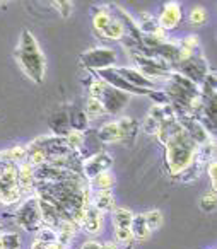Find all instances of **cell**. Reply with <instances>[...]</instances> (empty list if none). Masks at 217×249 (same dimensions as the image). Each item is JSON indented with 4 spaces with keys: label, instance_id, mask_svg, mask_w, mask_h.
Wrapping results in <instances>:
<instances>
[{
    "label": "cell",
    "instance_id": "obj_1",
    "mask_svg": "<svg viewBox=\"0 0 217 249\" xmlns=\"http://www.w3.org/2000/svg\"><path fill=\"white\" fill-rule=\"evenodd\" d=\"M14 58L22 72L35 84H41L46 73V58L29 29H22L19 43L14 50Z\"/></svg>",
    "mask_w": 217,
    "mask_h": 249
},
{
    "label": "cell",
    "instance_id": "obj_2",
    "mask_svg": "<svg viewBox=\"0 0 217 249\" xmlns=\"http://www.w3.org/2000/svg\"><path fill=\"white\" fill-rule=\"evenodd\" d=\"M164 149L166 167H168L171 176H176L193 162L197 145L192 142V139L186 135L185 128H183L181 133H178L175 139H171L166 143Z\"/></svg>",
    "mask_w": 217,
    "mask_h": 249
},
{
    "label": "cell",
    "instance_id": "obj_3",
    "mask_svg": "<svg viewBox=\"0 0 217 249\" xmlns=\"http://www.w3.org/2000/svg\"><path fill=\"white\" fill-rule=\"evenodd\" d=\"M173 72L179 73V75H183L188 80H192L193 84L200 86L210 70H209V62L205 60L203 53L197 52L195 55H192L190 58L181 60V62L176 63V65L173 67Z\"/></svg>",
    "mask_w": 217,
    "mask_h": 249
},
{
    "label": "cell",
    "instance_id": "obj_4",
    "mask_svg": "<svg viewBox=\"0 0 217 249\" xmlns=\"http://www.w3.org/2000/svg\"><path fill=\"white\" fill-rule=\"evenodd\" d=\"M79 62H80V65L86 67L87 70L99 72V70L115 67V63H117V53L111 48L99 46V48H93V50H87V52L80 53Z\"/></svg>",
    "mask_w": 217,
    "mask_h": 249
},
{
    "label": "cell",
    "instance_id": "obj_5",
    "mask_svg": "<svg viewBox=\"0 0 217 249\" xmlns=\"http://www.w3.org/2000/svg\"><path fill=\"white\" fill-rule=\"evenodd\" d=\"M134 58V62L137 63V70L147 79L154 80L156 79H169L171 75V67L164 62V60L158 58V56H144V55H130Z\"/></svg>",
    "mask_w": 217,
    "mask_h": 249
},
{
    "label": "cell",
    "instance_id": "obj_6",
    "mask_svg": "<svg viewBox=\"0 0 217 249\" xmlns=\"http://www.w3.org/2000/svg\"><path fill=\"white\" fill-rule=\"evenodd\" d=\"M33 145H36L38 149H41L43 152L48 157V162H53V160L63 159V157H69L70 154H74L72 150L69 149L65 139L63 137H39L35 142H31Z\"/></svg>",
    "mask_w": 217,
    "mask_h": 249
},
{
    "label": "cell",
    "instance_id": "obj_7",
    "mask_svg": "<svg viewBox=\"0 0 217 249\" xmlns=\"http://www.w3.org/2000/svg\"><path fill=\"white\" fill-rule=\"evenodd\" d=\"M16 220L21 225L24 231H36L43 227V218H41V212L38 207V200H28L18 212H16Z\"/></svg>",
    "mask_w": 217,
    "mask_h": 249
},
{
    "label": "cell",
    "instance_id": "obj_8",
    "mask_svg": "<svg viewBox=\"0 0 217 249\" xmlns=\"http://www.w3.org/2000/svg\"><path fill=\"white\" fill-rule=\"evenodd\" d=\"M98 101L103 104L104 113L117 116V114H120L121 111H123V107L128 104L130 96L125 94V92H121V90L115 89V87L108 86V84H104V89H103V92H101V96Z\"/></svg>",
    "mask_w": 217,
    "mask_h": 249
},
{
    "label": "cell",
    "instance_id": "obj_9",
    "mask_svg": "<svg viewBox=\"0 0 217 249\" xmlns=\"http://www.w3.org/2000/svg\"><path fill=\"white\" fill-rule=\"evenodd\" d=\"M113 166V157L108 152H96L93 156H89L87 159H84L82 166H80V174L86 179H93L98 174L110 171V167Z\"/></svg>",
    "mask_w": 217,
    "mask_h": 249
},
{
    "label": "cell",
    "instance_id": "obj_10",
    "mask_svg": "<svg viewBox=\"0 0 217 249\" xmlns=\"http://www.w3.org/2000/svg\"><path fill=\"white\" fill-rule=\"evenodd\" d=\"M181 18H183L181 5L178 2H166L164 7H162L161 16L158 18V22L161 26V29L171 31V29H175L181 22Z\"/></svg>",
    "mask_w": 217,
    "mask_h": 249
},
{
    "label": "cell",
    "instance_id": "obj_11",
    "mask_svg": "<svg viewBox=\"0 0 217 249\" xmlns=\"http://www.w3.org/2000/svg\"><path fill=\"white\" fill-rule=\"evenodd\" d=\"M117 72L127 80L128 84H132L134 87L142 90H154L156 89V82L147 77H144L137 69H128V67H120L117 69Z\"/></svg>",
    "mask_w": 217,
    "mask_h": 249
},
{
    "label": "cell",
    "instance_id": "obj_12",
    "mask_svg": "<svg viewBox=\"0 0 217 249\" xmlns=\"http://www.w3.org/2000/svg\"><path fill=\"white\" fill-rule=\"evenodd\" d=\"M117 123L121 133V142H127L132 145L135 142V137H137L138 130H140V123L132 116H121L120 120H117Z\"/></svg>",
    "mask_w": 217,
    "mask_h": 249
},
{
    "label": "cell",
    "instance_id": "obj_13",
    "mask_svg": "<svg viewBox=\"0 0 217 249\" xmlns=\"http://www.w3.org/2000/svg\"><path fill=\"white\" fill-rule=\"evenodd\" d=\"M48 126L53 132L55 137H63L65 139L67 133L70 132V124H69V113L67 111H59V113H53L48 118Z\"/></svg>",
    "mask_w": 217,
    "mask_h": 249
},
{
    "label": "cell",
    "instance_id": "obj_14",
    "mask_svg": "<svg viewBox=\"0 0 217 249\" xmlns=\"http://www.w3.org/2000/svg\"><path fill=\"white\" fill-rule=\"evenodd\" d=\"M80 225H82V227L86 229V232H89V234H98V232L101 231V227H103V212H99L94 207H87Z\"/></svg>",
    "mask_w": 217,
    "mask_h": 249
},
{
    "label": "cell",
    "instance_id": "obj_15",
    "mask_svg": "<svg viewBox=\"0 0 217 249\" xmlns=\"http://www.w3.org/2000/svg\"><path fill=\"white\" fill-rule=\"evenodd\" d=\"M96 139H98V142H101V143L121 142V133H120L117 121H110V123L103 124L96 132Z\"/></svg>",
    "mask_w": 217,
    "mask_h": 249
},
{
    "label": "cell",
    "instance_id": "obj_16",
    "mask_svg": "<svg viewBox=\"0 0 217 249\" xmlns=\"http://www.w3.org/2000/svg\"><path fill=\"white\" fill-rule=\"evenodd\" d=\"M18 186L22 191H31L35 188V178H33V166L28 162H21L18 166Z\"/></svg>",
    "mask_w": 217,
    "mask_h": 249
},
{
    "label": "cell",
    "instance_id": "obj_17",
    "mask_svg": "<svg viewBox=\"0 0 217 249\" xmlns=\"http://www.w3.org/2000/svg\"><path fill=\"white\" fill-rule=\"evenodd\" d=\"M113 18V16H111ZM98 38H104V39H111V41H121L125 38V29L121 26V22L118 19H111V22L106 28L101 31V35Z\"/></svg>",
    "mask_w": 217,
    "mask_h": 249
},
{
    "label": "cell",
    "instance_id": "obj_18",
    "mask_svg": "<svg viewBox=\"0 0 217 249\" xmlns=\"http://www.w3.org/2000/svg\"><path fill=\"white\" fill-rule=\"evenodd\" d=\"M69 124H70V130H74V132L86 133L87 124H89V118L84 113V109H74L69 113Z\"/></svg>",
    "mask_w": 217,
    "mask_h": 249
},
{
    "label": "cell",
    "instance_id": "obj_19",
    "mask_svg": "<svg viewBox=\"0 0 217 249\" xmlns=\"http://www.w3.org/2000/svg\"><path fill=\"white\" fill-rule=\"evenodd\" d=\"M111 14L108 11V7H99V9H94V14H93V28L96 31V36L101 35L104 28L111 22Z\"/></svg>",
    "mask_w": 217,
    "mask_h": 249
},
{
    "label": "cell",
    "instance_id": "obj_20",
    "mask_svg": "<svg viewBox=\"0 0 217 249\" xmlns=\"http://www.w3.org/2000/svg\"><path fill=\"white\" fill-rule=\"evenodd\" d=\"M115 183H117V179L110 171H104V173L98 174L96 178L91 179V186L96 191H110L115 186Z\"/></svg>",
    "mask_w": 217,
    "mask_h": 249
},
{
    "label": "cell",
    "instance_id": "obj_21",
    "mask_svg": "<svg viewBox=\"0 0 217 249\" xmlns=\"http://www.w3.org/2000/svg\"><path fill=\"white\" fill-rule=\"evenodd\" d=\"M130 232H132V235H134V239H142V241L151 235V231H149L147 225H145L144 213L134 215V218H132V224H130Z\"/></svg>",
    "mask_w": 217,
    "mask_h": 249
},
{
    "label": "cell",
    "instance_id": "obj_22",
    "mask_svg": "<svg viewBox=\"0 0 217 249\" xmlns=\"http://www.w3.org/2000/svg\"><path fill=\"white\" fill-rule=\"evenodd\" d=\"M216 87H217L216 72H209L205 79H203V82L198 86V90L202 94V97H205V99H216Z\"/></svg>",
    "mask_w": 217,
    "mask_h": 249
},
{
    "label": "cell",
    "instance_id": "obj_23",
    "mask_svg": "<svg viewBox=\"0 0 217 249\" xmlns=\"http://www.w3.org/2000/svg\"><path fill=\"white\" fill-rule=\"evenodd\" d=\"M93 207L98 208L99 212H108L115 207V198L110 191H98L96 196H94V201H93Z\"/></svg>",
    "mask_w": 217,
    "mask_h": 249
},
{
    "label": "cell",
    "instance_id": "obj_24",
    "mask_svg": "<svg viewBox=\"0 0 217 249\" xmlns=\"http://www.w3.org/2000/svg\"><path fill=\"white\" fill-rule=\"evenodd\" d=\"M132 218L134 213L127 208H117L113 212V222H115V229H130Z\"/></svg>",
    "mask_w": 217,
    "mask_h": 249
},
{
    "label": "cell",
    "instance_id": "obj_25",
    "mask_svg": "<svg viewBox=\"0 0 217 249\" xmlns=\"http://www.w3.org/2000/svg\"><path fill=\"white\" fill-rule=\"evenodd\" d=\"M200 169H202V166H200L198 162H195L193 160L192 164H190L188 167H185V169L181 171L179 174H176L175 178H178L181 183H192V181H195V179H198V176H200Z\"/></svg>",
    "mask_w": 217,
    "mask_h": 249
},
{
    "label": "cell",
    "instance_id": "obj_26",
    "mask_svg": "<svg viewBox=\"0 0 217 249\" xmlns=\"http://www.w3.org/2000/svg\"><path fill=\"white\" fill-rule=\"evenodd\" d=\"M57 239H59L57 231L48 225H43L36 234V242H41V244H57Z\"/></svg>",
    "mask_w": 217,
    "mask_h": 249
},
{
    "label": "cell",
    "instance_id": "obj_27",
    "mask_svg": "<svg viewBox=\"0 0 217 249\" xmlns=\"http://www.w3.org/2000/svg\"><path fill=\"white\" fill-rule=\"evenodd\" d=\"M207 19H209V12H207V9L202 7V5H197V7H193L192 11H190V14H188V22L192 26L205 24Z\"/></svg>",
    "mask_w": 217,
    "mask_h": 249
},
{
    "label": "cell",
    "instance_id": "obj_28",
    "mask_svg": "<svg viewBox=\"0 0 217 249\" xmlns=\"http://www.w3.org/2000/svg\"><path fill=\"white\" fill-rule=\"evenodd\" d=\"M21 248V237L14 232L0 234V249H19Z\"/></svg>",
    "mask_w": 217,
    "mask_h": 249
},
{
    "label": "cell",
    "instance_id": "obj_29",
    "mask_svg": "<svg viewBox=\"0 0 217 249\" xmlns=\"http://www.w3.org/2000/svg\"><path fill=\"white\" fill-rule=\"evenodd\" d=\"M84 113L87 114V118H99V116H103V114H106V113H104L103 104H101L98 99H93V97H89V99H87Z\"/></svg>",
    "mask_w": 217,
    "mask_h": 249
},
{
    "label": "cell",
    "instance_id": "obj_30",
    "mask_svg": "<svg viewBox=\"0 0 217 249\" xmlns=\"http://www.w3.org/2000/svg\"><path fill=\"white\" fill-rule=\"evenodd\" d=\"M145 225L151 232H154L156 229H159L162 225V213L159 210H151L147 213H144Z\"/></svg>",
    "mask_w": 217,
    "mask_h": 249
},
{
    "label": "cell",
    "instance_id": "obj_31",
    "mask_svg": "<svg viewBox=\"0 0 217 249\" xmlns=\"http://www.w3.org/2000/svg\"><path fill=\"white\" fill-rule=\"evenodd\" d=\"M217 207V198H216V191H207L205 195L202 196V200H200V208H202V212H214Z\"/></svg>",
    "mask_w": 217,
    "mask_h": 249
},
{
    "label": "cell",
    "instance_id": "obj_32",
    "mask_svg": "<svg viewBox=\"0 0 217 249\" xmlns=\"http://www.w3.org/2000/svg\"><path fill=\"white\" fill-rule=\"evenodd\" d=\"M52 5L57 9V12L60 14L62 19H69L72 16V9H74V4L72 2H67V0H59V2H52Z\"/></svg>",
    "mask_w": 217,
    "mask_h": 249
},
{
    "label": "cell",
    "instance_id": "obj_33",
    "mask_svg": "<svg viewBox=\"0 0 217 249\" xmlns=\"http://www.w3.org/2000/svg\"><path fill=\"white\" fill-rule=\"evenodd\" d=\"M159 126H161V123L156 121L154 118H151V116H145V120L142 121V130H144L147 135H158Z\"/></svg>",
    "mask_w": 217,
    "mask_h": 249
},
{
    "label": "cell",
    "instance_id": "obj_34",
    "mask_svg": "<svg viewBox=\"0 0 217 249\" xmlns=\"http://www.w3.org/2000/svg\"><path fill=\"white\" fill-rule=\"evenodd\" d=\"M147 96L151 97V101H154V104H159V106H162V104H168V96H166V92L162 89H154V90H149Z\"/></svg>",
    "mask_w": 217,
    "mask_h": 249
},
{
    "label": "cell",
    "instance_id": "obj_35",
    "mask_svg": "<svg viewBox=\"0 0 217 249\" xmlns=\"http://www.w3.org/2000/svg\"><path fill=\"white\" fill-rule=\"evenodd\" d=\"M115 235H117L118 241L127 246H130L134 242V235H132L130 229H115Z\"/></svg>",
    "mask_w": 217,
    "mask_h": 249
},
{
    "label": "cell",
    "instance_id": "obj_36",
    "mask_svg": "<svg viewBox=\"0 0 217 249\" xmlns=\"http://www.w3.org/2000/svg\"><path fill=\"white\" fill-rule=\"evenodd\" d=\"M207 174H209L210 178V184H212V191L217 190V160H210L209 164H207Z\"/></svg>",
    "mask_w": 217,
    "mask_h": 249
},
{
    "label": "cell",
    "instance_id": "obj_37",
    "mask_svg": "<svg viewBox=\"0 0 217 249\" xmlns=\"http://www.w3.org/2000/svg\"><path fill=\"white\" fill-rule=\"evenodd\" d=\"M31 249H63L59 244H41V242H35Z\"/></svg>",
    "mask_w": 217,
    "mask_h": 249
},
{
    "label": "cell",
    "instance_id": "obj_38",
    "mask_svg": "<svg viewBox=\"0 0 217 249\" xmlns=\"http://www.w3.org/2000/svg\"><path fill=\"white\" fill-rule=\"evenodd\" d=\"M80 249H101V244L96 241H87V242H84Z\"/></svg>",
    "mask_w": 217,
    "mask_h": 249
},
{
    "label": "cell",
    "instance_id": "obj_39",
    "mask_svg": "<svg viewBox=\"0 0 217 249\" xmlns=\"http://www.w3.org/2000/svg\"><path fill=\"white\" fill-rule=\"evenodd\" d=\"M101 249H120L117 244H113V242H106V244H101Z\"/></svg>",
    "mask_w": 217,
    "mask_h": 249
},
{
    "label": "cell",
    "instance_id": "obj_40",
    "mask_svg": "<svg viewBox=\"0 0 217 249\" xmlns=\"http://www.w3.org/2000/svg\"><path fill=\"white\" fill-rule=\"evenodd\" d=\"M0 234H4V227H2V224H0Z\"/></svg>",
    "mask_w": 217,
    "mask_h": 249
}]
</instances>
